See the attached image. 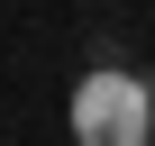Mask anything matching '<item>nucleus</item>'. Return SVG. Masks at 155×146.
<instances>
[{
    "label": "nucleus",
    "instance_id": "obj_1",
    "mask_svg": "<svg viewBox=\"0 0 155 146\" xmlns=\"http://www.w3.org/2000/svg\"><path fill=\"white\" fill-rule=\"evenodd\" d=\"M146 137H155V101H146L137 73H119V64L82 73V91H73V146H146Z\"/></svg>",
    "mask_w": 155,
    "mask_h": 146
}]
</instances>
